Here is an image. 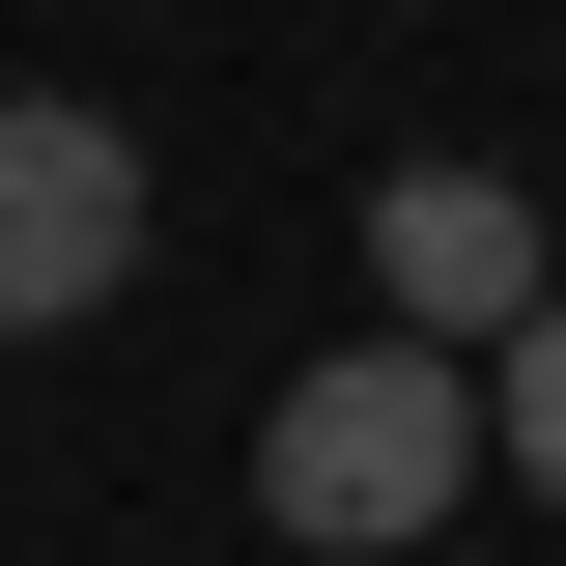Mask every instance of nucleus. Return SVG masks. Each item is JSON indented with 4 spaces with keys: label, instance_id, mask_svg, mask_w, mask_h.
Returning <instances> with one entry per match:
<instances>
[{
    "label": "nucleus",
    "instance_id": "nucleus-1",
    "mask_svg": "<svg viewBox=\"0 0 566 566\" xmlns=\"http://www.w3.org/2000/svg\"><path fill=\"white\" fill-rule=\"evenodd\" d=\"M453 482H482V397H453V340H340V368H283V424H255V538H312V566L453 538Z\"/></svg>",
    "mask_w": 566,
    "mask_h": 566
},
{
    "label": "nucleus",
    "instance_id": "nucleus-2",
    "mask_svg": "<svg viewBox=\"0 0 566 566\" xmlns=\"http://www.w3.org/2000/svg\"><path fill=\"white\" fill-rule=\"evenodd\" d=\"M142 283V142L85 85H0V340H85Z\"/></svg>",
    "mask_w": 566,
    "mask_h": 566
},
{
    "label": "nucleus",
    "instance_id": "nucleus-3",
    "mask_svg": "<svg viewBox=\"0 0 566 566\" xmlns=\"http://www.w3.org/2000/svg\"><path fill=\"white\" fill-rule=\"evenodd\" d=\"M368 283H397V340H510L538 312V199L510 170H397L368 199Z\"/></svg>",
    "mask_w": 566,
    "mask_h": 566
},
{
    "label": "nucleus",
    "instance_id": "nucleus-4",
    "mask_svg": "<svg viewBox=\"0 0 566 566\" xmlns=\"http://www.w3.org/2000/svg\"><path fill=\"white\" fill-rule=\"evenodd\" d=\"M482 453L566 510V312H510V340H482Z\"/></svg>",
    "mask_w": 566,
    "mask_h": 566
}]
</instances>
